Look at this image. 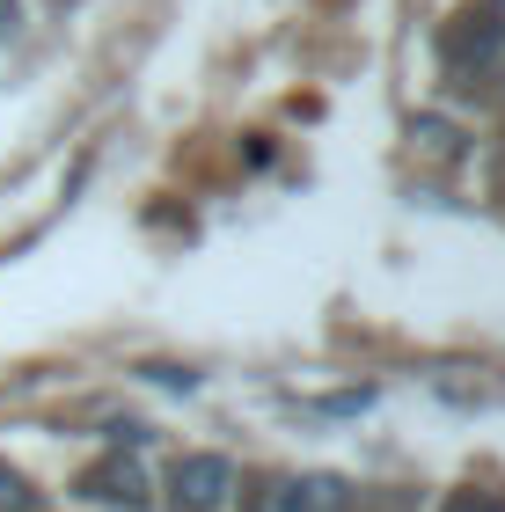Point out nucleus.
I'll return each instance as SVG.
<instances>
[{"instance_id": "obj_6", "label": "nucleus", "mask_w": 505, "mask_h": 512, "mask_svg": "<svg viewBox=\"0 0 505 512\" xmlns=\"http://www.w3.org/2000/svg\"><path fill=\"white\" fill-rule=\"evenodd\" d=\"M447 512H505V498H454Z\"/></svg>"}, {"instance_id": "obj_1", "label": "nucleus", "mask_w": 505, "mask_h": 512, "mask_svg": "<svg viewBox=\"0 0 505 512\" xmlns=\"http://www.w3.org/2000/svg\"><path fill=\"white\" fill-rule=\"evenodd\" d=\"M235 498V469L220 454H183L176 461V512H220Z\"/></svg>"}, {"instance_id": "obj_4", "label": "nucleus", "mask_w": 505, "mask_h": 512, "mask_svg": "<svg viewBox=\"0 0 505 512\" xmlns=\"http://www.w3.org/2000/svg\"><path fill=\"white\" fill-rule=\"evenodd\" d=\"M498 59H505V22H498V8L462 15L447 30V66H476V74H491Z\"/></svg>"}, {"instance_id": "obj_3", "label": "nucleus", "mask_w": 505, "mask_h": 512, "mask_svg": "<svg viewBox=\"0 0 505 512\" xmlns=\"http://www.w3.org/2000/svg\"><path fill=\"white\" fill-rule=\"evenodd\" d=\"M81 498H96V505H125V512H140L147 505V469L132 461L125 447L118 454H103L96 469L81 476Z\"/></svg>"}, {"instance_id": "obj_5", "label": "nucleus", "mask_w": 505, "mask_h": 512, "mask_svg": "<svg viewBox=\"0 0 505 512\" xmlns=\"http://www.w3.org/2000/svg\"><path fill=\"white\" fill-rule=\"evenodd\" d=\"M22 30V0H0V37H15Z\"/></svg>"}, {"instance_id": "obj_2", "label": "nucleus", "mask_w": 505, "mask_h": 512, "mask_svg": "<svg viewBox=\"0 0 505 512\" xmlns=\"http://www.w3.org/2000/svg\"><path fill=\"white\" fill-rule=\"evenodd\" d=\"M352 491H344V476H279L257 491V512H344Z\"/></svg>"}]
</instances>
